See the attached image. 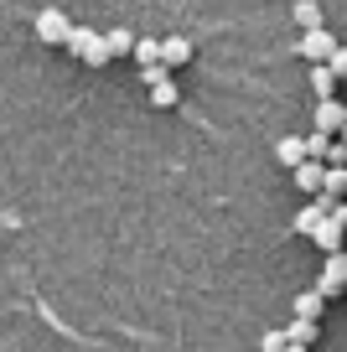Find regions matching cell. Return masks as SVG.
Returning a JSON list of instances; mask_svg holds the SVG:
<instances>
[{
  "label": "cell",
  "instance_id": "cell-1",
  "mask_svg": "<svg viewBox=\"0 0 347 352\" xmlns=\"http://www.w3.org/2000/svg\"><path fill=\"white\" fill-rule=\"evenodd\" d=\"M67 32H73V21H67V11H57V6H47V11H36V36H42L47 47H63Z\"/></svg>",
  "mask_w": 347,
  "mask_h": 352
},
{
  "label": "cell",
  "instance_id": "cell-2",
  "mask_svg": "<svg viewBox=\"0 0 347 352\" xmlns=\"http://www.w3.org/2000/svg\"><path fill=\"white\" fill-rule=\"evenodd\" d=\"M342 285H347V249H332V254H326L322 280H316V290L332 300V296H342Z\"/></svg>",
  "mask_w": 347,
  "mask_h": 352
},
{
  "label": "cell",
  "instance_id": "cell-3",
  "mask_svg": "<svg viewBox=\"0 0 347 352\" xmlns=\"http://www.w3.org/2000/svg\"><path fill=\"white\" fill-rule=\"evenodd\" d=\"M295 52H301L306 63H326V57L337 52V36L326 32V26H311V32H306L301 42H295Z\"/></svg>",
  "mask_w": 347,
  "mask_h": 352
},
{
  "label": "cell",
  "instance_id": "cell-4",
  "mask_svg": "<svg viewBox=\"0 0 347 352\" xmlns=\"http://www.w3.org/2000/svg\"><path fill=\"white\" fill-rule=\"evenodd\" d=\"M347 124V104H337V99H316V130L322 135H337Z\"/></svg>",
  "mask_w": 347,
  "mask_h": 352
},
{
  "label": "cell",
  "instance_id": "cell-5",
  "mask_svg": "<svg viewBox=\"0 0 347 352\" xmlns=\"http://www.w3.org/2000/svg\"><path fill=\"white\" fill-rule=\"evenodd\" d=\"M291 176H295V187H301L306 197H316V192H322V182H326V161H301Z\"/></svg>",
  "mask_w": 347,
  "mask_h": 352
},
{
  "label": "cell",
  "instance_id": "cell-6",
  "mask_svg": "<svg viewBox=\"0 0 347 352\" xmlns=\"http://www.w3.org/2000/svg\"><path fill=\"white\" fill-rule=\"evenodd\" d=\"M275 161L280 166H301V161H311V155H306V135H285V140H275Z\"/></svg>",
  "mask_w": 347,
  "mask_h": 352
},
{
  "label": "cell",
  "instance_id": "cell-7",
  "mask_svg": "<svg viewBox=\"0 0 347 352\" xmlns=\"http://www.w3.org/2000/svg\"><path fill=\"white\" fill-rule=\"evenodd\" d=\"M326 208H332V202H326L322 192H316V202H306V208L295 212V233H316V223L326 218Z\"/></svg>",
  "mask_w": 347,
  "mask_h": 352
},
{
  "label": "cell",
  "instance_id": "cell-8",
  "mask_svg": "<svg viewBox=\"0 0 347 352\" xmlns=\"http://www.w3.org/2000/svg\"><path fill=\"white\" fill-rule=\"evenodd\" d=\"M187 57H192V42H187V36H161V63L166 67H182Z\"/></svg>",
  "mask_w": 347,
  "mask_h": 352
},
{
  "label": "cell",
  "instance_id": "cell-9",
  "mask_svg": "<svg viewBox=\"0 0 347 352\" xmlns=\"http://www.w3.org/2000/svg\"><path fill=\"white\" fill-rule=\"evenodd\" d=\"M342 192H347V166H326L322 197H326V202H342Z\"/></svg>",
  "mask_w": 347,
  "mask_h": 352
},
{
  "label": "cell",
  "instance_id": "cell-10",
  "mask_svg": "<svg viewBox=\"0 0 347 352\" xmlns=\"http://www.w3.org/2000/svg\"><path fill=\"white\" fill-rule=\"evenodd\" d=\"M311 88H316V99H332V88H337V73L326 63H311Z\"/></svg>",
  "mask_w": 347,
  "mask_h": 352
},
{
  "label": "cell",
  "instance_id": "cell-11",
  "mask_svg": "<svg viewBox=\"0 0 347 352\" xmlns=\"http://www.w3.org/2000/svg\"><path fill=\"white\" fill-rule=\"evenodd\" d=\"M83 63H94V67L114 63V57H109V36H104V32H94V36H88V47H83Z\"/></svg>",
  "mask_w": 347,
  "mask_h": 352
},
{
  "label": "cell",
  "instance_id": "cell-12",
  "mask_svg": "<svg viewBox=\"0 0 347 352\" xmlns=\"http://www.w3.org/2000/svg\"><path fill=\"white\" fill-rule=\"evenodd\" d=\"M316 331H322V327H316L311 316H295L291 327H285V337H291V342H301V347H311V342H316Z\"/></svg>",
  "mask_w": 347,
  "mask_h": 352
},
{
  "label": "cell",
  "instance_id": "cell-13",
  "mask_svg": "<svg viewBox=\"0 0 347 352\" xmlns=\"http://www.w3.org/2000/svg\"><path fill=\"white\" fill-rule=\"evenodd\" d=\"M322 306H326V296L322 290H301V296H295V316H322Z\"/></svg>",
  "mask_w": 347,
  "mask_h": 352
},
{
  "label": "cell",
  "instance_id": "cell-14",
  "mask_svg": "<svg viewBox=\"0 0 347 352\" xmlns=\"http://www.w3.org/2000/svg\"><path fill=\"white\" fill-rule=\"evenodd\" d=\"M135 57H140V67L161 63V36H135Z\"/></svg>",
  "mask_w": 347,
  "mask_h": 352
},
{
  "label": "cell",
  "instance_id": "cell-15",
  "mask_svg": "<svg viewBox=\"0 0 347 352\" xmlns=\"http://www.w3.org/2000/svg\"><path fill=\"white\" fill-rule=\"evenodd\" d=\"M151 104H156V109H171V104H176V83H171V78L151 83Z\"/></svg>",
  "mask_w": 347,
  "mask_h": 352
},
{
  "label": "cell",
  "instance_id": "cell-16",
  "mask_svg": "<svg viewBox=\"0 0 347 352\" xmlns=\"http://www.w3.org/2000/svg\"><path fill=\"white\" fill-rule=\"evenodd\" d=\"M295 21H301L306 32H311V26H322V6H316V0H295Z\"/></svg>",
  "mask_w": 347,
  "mask_h": 352
},
{
  "label": "cell",
  "instance_id": "cell-17",
  "mask_svg": "<svg viewBox=\"0 0 347 352\" xmlns=\"http://www.w3.org/2000/svg\"><path fill=\"white\" fill-rule=\"evenodd\" d=\"M120 52H135V32L114 26V32H109V57H120Z\"/></svg>",
  "mask_w": 347,
  "mask_h": 352
},
{
  "label": "cell",
  "instance_id": "cell-18",
  "mask_svg": "<svg viewBox=\"0 0 347 352\" xmlns=\"http://www.w3.org/2000/svg\"><path fill=\"white\" fill-rule=\"evenodd\" d=\"M285 347H291V337H285V327H270V331H264V337H260V352H285Z\"/></svg>",
  "mask_w": 347,
  "mask_h": 352
},
{
  "label": "cell",
  "instance_id": "cell-19",
  "mask_svg": "<svg viewBox=\"0 0 347 352\" xmlns=\"http://www.w3.org/2000/svg\"><path fill=\"white\" fill-rule=\"evenodd\" d=\"M326 145H332V135H322V130L306 135V155H311V161H326Z\"/></svg>",
  "mask_w": 347,
  "mask_h": 352
},
{
  "label": "cell",
  "instance_id": "cell-20",
  "mask_svg": "<svg viewBox=\"0 0 347 352\" xmlns=\"http://www.w3.org/2000/svg\"><path fill=\"white\" fill-rule=\"evenodd\" d=\"M326 67H332V73H337V78H347V47H342V42H337V52H332V57H326Z\"/></svg>",
  "mask_w": 347,
  "mask_h": 352
},
{
  "label": "cell",
  "instance_id": "cell-21",
  "mask_svg": "<svg viewBox=\"0 0 347 352\" xmlns=\"http://www.w3.org/2000/svg\"><path fill=\"white\" fill-rule=\"evenodd\" d=\"M326 166H347V145H342V140L326 145Z\"/></svg>",
  "mask_w": 347,
  "mask_h": 352
},
{
  "label": "cell",
  "instance_id": "cell-22",
  "mask_svg": "<svg viewBox=\"0 0 347 352\" xmlns=\"http://www.w3.org/2000/svg\"><path fill=\"white\" fill-rule=\"evenodd\" d=\"M285 352H311V347H301V342H291V347H285Z\"/></svg>",
  "mask_w": 347,
  "mask_h": 352
},
{
  "label": "cell",
  "instance_id": "cell-23",
  "mask_svg": "<svg viewBox=\"0 0 347 352\" xmlns=\"http://www.w3.org/2000/svg\"><path fill=\"white\" fill-rule=\"evenodd\" d=\"M337 140H342V145H347V124H342V130H337Z\"/></svg>",
  "mask_w": 347,
  "mask_h": 352
},
{
  "label": "cell",
  "instance_id": "cell-24",
  "mask_svg": "<svg viewBox=\"0 0 347 352\" xmlns=\"http://www.w3.org/2000/svg\"><path fill=\"white\" fill-rule=\"evenodd\" d=\"M342 243H347V228H342Z\"/></svg>",
  "mask_w": 347,
  "mask_h": 352
},
{
  "label": "cell",
  "instance_id": "cell-25",
  "mask_svg": "<svg viewBox=\"0 0 347 352\" xmlns=\"http://www.w3.org/2000/svg\"><path fill=\"white\" fill-rule=\"evenodd\" d=\"M342 296H347V285H342Z\"/></svg>",
  "mask_w": 347,
  "mask_h": 352
}]
</instances>
